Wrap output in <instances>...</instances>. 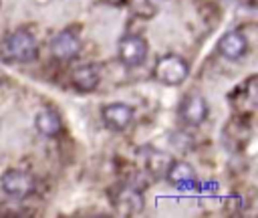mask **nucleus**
Here are the masks:
<instances>
[{"label": "nucleus", "instance_id": "f8f14e48", "mask_svg": "<svg viewBox=\"0 0 258 218\" xmlns=\"http://www.w3.org/2000/svg\"><path fill=\"white\" fill-rule=\"evenodd\" d=\"M34 125H36V129H38L42 135H46V137H54V135H58L60 129H62L60 117H58V113L52 111V109H42V111L36 115Z\"/></svg>", "mask_w": 258, "mask_h": 218}, {"label": "nucleus", "instance_id": "423d86ee", "mask_svg": "<svg viewBox=\"0 0 258 218\" xmlns=\"http://www.w3.org/2000/svg\"><path fill=\"white\" fill-rule=\"evenodd\" d=\"M179 117L189 125H200L208 117V103L202 95H187L179 105Z\"/></svg>", "mask_w": 258, "mask_h": 218}, {"label": "nucleus", "instance_id": "f257e3e1", "mask_svg": "<svg viewBox=\"0 0 258 218\" xmlns=\"http://www.w3.org/2000/svg\"><path fill=\"white\" fill-rule=\"evenodd\" d=\"M0 52L6 61L28 63V61H34L38 57V44H36V38L30 30L18 28L4 38V42L0 44Z\"/></svg>", "mask_w": 258, "mask_h": 218}, {"label": "nucleus", "instance_id": "7ed1b4c3", "mask_svg": "<svg viewBox=\"0 0 258 218\" xmlns=\"http://www.w3.org/2000/svg\"><path fill=\"white\" fill-rule=\"evenodd\" d=\"M0 184H2L4 194H8L10 198H16V200H22V198H26L34 192V178L28 172H22V170L4 172Z\"/></svg>", "mask_w": 258, "mask_h": 218}, {"label": "nucleus", "instance_id": "0eeeda50", "mask_svg": "<svg viewBox=\"0 0 258 218\" xmlns=\"http://www.w3.org/2000/svg\"><path fill=\"white\" fill-rule=\"evenodd\" d=\"M165 178L169 184L181 188V190H191V188H198V182H196V174H194V168L185 161H169V166L165 168Z\"/></svg>", "mask_w": 258, "mask_h": 218}, {"label": "nucleus", "instance_id": "9b49d317", "mask_svg": "<svg viewBox=\"0 0 258 218\" xmlns=\"http://www.w3.org/2000/svg\"><path fill=\"white\" fill-rule=\"evenodd\" d=\"M101 81V75H99V67L97 65H83L79 69L73 71V85L79 89V91H93Z\"/></svg>", "mask_w": 258, "mask_h": 218}, {"label": "nucleus", "instance_id": "39448f33", "mask_svg": "<svg viewBox=\"0 0 258 218\" xmlns=\"http://www.w3.org/2000/svg\"><path fill=\"white\" fill-rule=\"evenodd\" d=\"M79 50H81V38L73 28H67V30L58 32L50 40V52L58 61H71L79 54Z\"/></svg>", "mask_w": 258, "mask_h": 218}, {"label": "nucleus", "instance_id": "20e7f679", "mask_svg": "<svg viewBox=\"0 0 258 218\" xmlns=\"http://www.w3.org/2000/svg\"><path fill=\"white\" fill-rule=\"evenodd\" d=\"M147 57V42L145 38L137 36V34H129V36H123L121 42H119V59L125 67L133 69V67H139Z\"/></svg>", "mask_w": 258, "mask_h": 218}, {"label": "nucleus", "instance_id": "9d476101", "mask_svg": "<svg viewBox=\"0 0 258 218\" xmlns=\"http://www.w3.org/2000/svg\"><path fill=\"white\" fill-rule=\"evenodd\" d=\"M113 202L115 206L119 208L121 214H135L141 210V204H143V198H141V192L131 188V186H123V188H117L115 194H113Z\"/></svg>", "mask_w": 258, "mask_h": 218}, {"label": "nucleus", "instance_id": "1a4fd4ad", "mask_svg": "<svg viewBox=\"0 0 258 218\" xmlns=\"http://www.w3.org/2000/svg\"><path fill=\"white\" fill-rule=\"evenodd\" d=\"M246 48H248V40H246V36H244L240 30H230V32H226V34L220 38V42H218V52H220L222 57L230 59V61L240 59V57L246 52Z\"/></svg>", "mask_w": 258, "mask_h": 218}, {"label": "nucleus", "instance_id": "6e6552de", "mask_svg": "<svg viewBox=\"0 0 258 218\" xmlns=\"http://www.w3.org/2000/svg\"><path fill=\"white\" fill-rule=\"evenodd\" d=\"M103 121L111 129L121 131L133 121V107H129L125 103H109L103 107Z\"/></svg>", "mask_w": 258, "mask_h": 218}, {"label": "nucleus", "instance_id": "f03ea898", "mask_svg": "<svg viewBox=\"0 0 258 218\" xmlns=\"http://www.w3.org/2000/svg\"><path fill=\"white\" fill-rule=\"evenodd\" d=\"M153 73H155L157 81H161L163 85L177 87V85H181L187 79L189 67H187V63L181 57H177V54H165V57H161L155 63Z\"/></svg>", "mask_w": 258, "mask_h": 218}, {"label": "nucleus", "instance_id": "ddd939ff", "mask_svg": "<svg viewBox=\"0 0 258 218\" xmlns=\"http://www.w3.org/2000/svg\"><path fill=\"white\" fill-rule=\"evenodd\" d=\"M103 2H107V4H111V6H121L125 0H103Z\"/></svg>", "mask_w": 258, "mask_h": 218}]
</instances>
